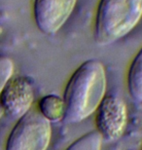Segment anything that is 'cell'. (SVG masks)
<instances>
[{
	"instance_id": "7c38bea8",
	"label": "cell",
	"mask_w": 142,
	"mask_h": 150,
	"mask_svg": "<svg viewBox=\"0 0 142 150\" xmlns=\"http://www.w3.org/2000/svg\"><path fill=\"white\" fill-rule=\"evenodd\" d=\"M1 33H2V28L0 26V34H1Z\"/></svg>"
},
{
	"instance_id": "277c9868",
	"label": "cell",
	"mask_w": 142,
	"mask_h": 150,
	"mask_svg": "<svg viewBox=\"0 0 142 150\" xmlns=\"http://www.w3.org/2000/svg\"><path fill=\"white\" fill-rule=\"evenodd\" d=\"M128 125V108L117 95H105L95 111V128L102 140H118Z\"/></svg>"
},
{
	"instance_id": "ba28073f",
	"label": "cell",
	"mask_w": 142,
	"mask_h": 150,
	"mask_svg": "<svg viewBox=\"0 0 142 150\" xmlns=\"http://www.w3.org/2000/svg\"><path fill=\"white\" fill-rule=\"evenodd\" d=\"M38 111L50 123L62 121L64 117V101L62 97L55 94L44 96L38 103Z\"/></svg>"
},
{
	"instance_id": "7a4b0ae2",
	"label": "cell",
	"mask_w": 142,
	"mask_h": 150,
	"mask_svg": "<svg viewBox=\"0 0 142 150\" xmlns=\"http://www.w3.org/2000/svg\"><path fill=\"white\" fill-rule=\"evenodd\" d=\"M142 18V0H99L93 38L100 46L113 44L128 35Z\"/></svg>"
},
{
	"instance_id": "30bf717a",
	"label": "cell",
	"mask_w": 142,
	"mask_h": 150,
	"mask_svg": "<svg viewBox=\"0 0 142 150\" xmlns=\"http://www.w3.org/2000/svg\"><path fill=\"white\" fill-rule=\"evenodd\" d=\"M14 64L13 61L5 56H0V93L2 92L6 83L13 77Z\"/></svg>"
},
{
	"instance_id": "52a82bcc",
	"label": "cell",
	"mask_w": 142,
	"mask_h": 150,
	"mask_svg": "<svg viewBox=\"0 0 142 150\" xmlns=\"http://www.w3.org/2000/svg\"><path fill=\"white\" fill-rule=\"evenodd\" d=\"M126 87L129 96L135 101L142 103V47L129 64Z\"/></svg>"
},
{
	"instance_id": "3957f363",
	"label": "cell",
	"mask_w": 142,
	"mask_h": 150,
	"mask_svg": "<svg viewBox=\"0 0 142 150\" xmlns=\"http://www.w3.org/2000/svg\"><path fill=\"white\" fill-rule=\"evenodd\" d=\"M52 139L51 123L32 110L18 119L6 142L5 150H47Z\"/></svg>"
},
{
	"instance_id": "9c48e42d",
	"label": "cell",
	"mask_w": 142,
	"mask_h": 150,
	"mask_svg": "<svg viewBox=\"0 0 142 150\" xmlns=\"http://www.w3.org/2000/svg\"><path fill=\"white\" fill-rule=\"evenodd\" d=\"M102 142L100 134L92 131L78 137L65 150H101Z\"/></svg>"
},
{
	"instance_id": "5b68a950",
	"label": "cell",
	"mask_w": 142,
	"mask_h": 150,
	"mask_svg": "<svg viewBox=\"0 0 142 150\" xmlns=\"http://www.w3.org/2000/svg\"><path fill=\"white\" fill-rule=\"evenodd\" d=\"M34 100V90L26 76L12 77L0 93V106L9 117L20 119L30 109Z\"/></svg>"
},
{
	"instance_id": "8992f818",
	"label": "cell",
	"mask_w": 142,
	"mask_h": 150,
	"mask_svg": "<svg viewBox=\"0 0 142 150\" xmlns=\"http://www.w3.org/2000/svg\"><path fill=\"white\" fill-rule=\"evenodd\" d=\"M76 3L77 0H34L33 15L38 29L55 34L67 22Z\"/></svg>"
},
{
	"instance_id": "8fae6325",
	"label": "cell",
	"mask_w": 142,
	"mask_h": 150,
	"mask_svg": "<svg viewBox=\"0 0 142 150\" xmlns=\"http://www.w3.org/2000/svg\"><path fill=\"white\" fill-rule=\"evenodd\" d=\"M3 114H4V111H3V109L1 108V106H0V119H1V117L3 116Z\"/></svg>"
},
{
	"instance_id": "4fadbf2b",
	"label": "cell",
	"mask_w": 142,
	"mask_h": 150,
	"mask_svg": "<svg viewBox=\"0 0 142 150\" xmlns=\"http://www.w3.org/2000/svg\"><path fill=\"white\" fill-rule=\"evenodd\" d=\"M141 150H142V147H141Z\"/></svg>"
},
{
	"instance_id": "6da1fadb",
	"label": "cell",
	"mask_w": 142,
	"mask_h": 150,
	"mask_svg": "<svg viewBox=\"0 0 142 150\" xmlns=\"http://www.w3.org/2000/svg\"><path fill=\"white\" fill-rule=\"evenodd\" d=\"M106 86V71L101 62L93 59L80 64L66 83L62 121L76 124L95 113L105 97Z\"/></svg>"
}]
</instances>
